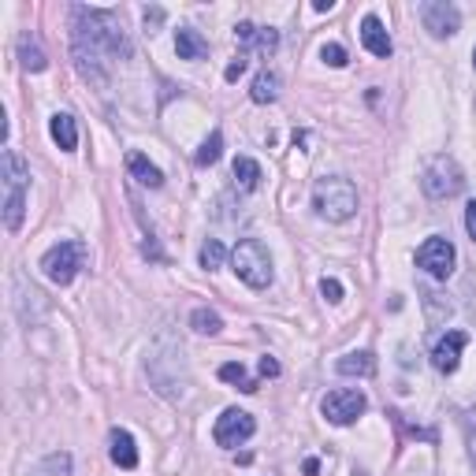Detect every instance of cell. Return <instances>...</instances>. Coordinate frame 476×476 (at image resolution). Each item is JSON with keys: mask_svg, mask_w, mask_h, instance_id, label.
<instances>
[{"mask_svg": "<svg viewBox=\"0 0 476 476\" xmlns=\"http://www.w3.org/2000/svg\"><path fill=\"white\" fill-rule=\"evenodd\" d=\"M108 56H131V42L115 12L104 8H74V64L83 78L104 86Z\"/></svg>", "mask_w": 476, "mask_h": 476, "instance_id": "obj_1", "label": "cell"}, {"mask_svg": "<svg viewBox=\"0 0 476 476\" xmlns=\"http://www.w3.org/2000/svg\"><path fill=\"white\" fill-rule=\"evenodd\" d=\"M0 183H5V227L19 231L26 216V186H30V168L15 149H5L0 156Z\"/></svg>", "mask_w": 476, "mask_h": 476, "instance_id": "obj_2", "label": "cell"}, {"mask_svg": "<svg viewBox=\"0 0 476 476\" xmlns=\"http://www.w3.org/2000/svg\"><path fill=\"white\" fill-rule=\"evenodd\" d=\"M312 209L316 216H324L332 223H342L357 213V186L342 175H332V179H321L312 186Z\"/></svg>", "mask_w": 476, "mask_h": 476, "instance_id": "obj_3", "label": "cell"}, {"mask_svg": "<svg viewBox=\"0 0 476 476\" xmlns=\"http://www.w3.org/2000/svg\"><path fill=\"white\" fill-rule=\"evenodd\" d=\"M231 268H234L238 280L253 291H264L272 283V257L257 238H243V243L231 250Z\"/></svg>", "mask_w": 476, "mask_h": 476, "instance_id": "obj_4", "label": "cell"}, {"mask_svg": "<svg viewBox=\"0 0 476 476\" xmlns=\"http://www.w3.org/2000/svg\"><path fill=\"white\" fill-rule=\"evenodd\" d=\"M83 268H86V243H56V246L42 257L45 280H53L56 287H67Z\"/></svg>", "mask_w": 476, "mask_h": 476, "instance_id": "obj_5", "label": "cell"}, {"mask_svg": "<svg viewBox=\"0 0 476 476\" xmlns=\"http://www.w3.org/2000/svg\"><path fill=\"white\" fill-rule=\"evenodd\" d=\"M421 186H424L428 197L443 202V197L461 193V186H465V172L458 168L454 156H435V161L424 168V175H421Z\"/></svg>", "mask_w": 476, "mask_h": 476, "instance_id": "obj_6", "label": "cell"}, {"mask_svg": "<svg viewBox=\"0 0 476 476\" xmlns=\"http://www.w3.org/2000/svg\"><path fill=\"white\" fill-rule=\"evenodd\" d=\"M321 410H324V417H328L332 424L346 428V424H353L357 417H362V413L369 410V402H365V394H362V391H353V387H339V391H332L328 399L321 402Z\"/></svg>", "mask_w": 476, "mask_h": 476, "instance_id": "obj_7", "label": "cell"}, {"mask_svg": "<svg viewBox=\"0 0 476 476\" xmlns=\"http://www.w3.org/2000/svg\"><path fill=\"white\" fill-rule=\"evenodd\" d=\"M257 431V421H253V413H246V410H223L220 413V421H216V428H213V440L220 443V447H238V443H246L250 435Z\"/></svg>", "mask_w": 476, "mask_h": 476, "instance_id": "obj_8", "label": "cell"}, {"mask_svg": "<svg viewBox=\"0 0 476 476\" xmlns=\"http://www.w3.org/2000/svg\"><path fill=\"white\" fill-rule=\"evenodd\" d=\"M454 261H458L454 246L447 243V238H440V234H431L428 243L417 250V264L431 275V280H447V275L454 272Z\"/></svg>", "mask_w": 476, "mask_h": 476, "instance_id": "obj_9", "label": "cell"}, {"mask_svg": "<svg viewBox=\"0 0 476 476\" xmlns=\"http://www.w3.org/2000/svg\"><path fill=\"white\" fill-rule=\"evenodd\" d=\"M469 346V335L465 332H447V335H440V342L431 346V365H435V372H443V376H451L454 369H458V362H461V350Z\"/></svg>", "mask_w": 476, "mask_h": 476, "instance_id": "obj_10", "label": "cell"}, {"mask_svg": "<svg viewBox=\"0 0 476 476\" xmlns=\"http://www.w3.org/2000/svg\"><path fill=\"white\" fill-rule=\"evenodd\" d=\"M421 19H424V26H428L435 37H451V34L461 26L458 8L447 5V0H428V5H421Z\"/></svg>", "mask_w": 476, "mask_h": 476, "instance_id": "obj_11", "label": "cell"}, {"mask_svg": "<svg viewBox=\"0 0 476 476\" xmlns=\"http://www.w3.org/2000/svg\"><path fill=\"white\" fill-rule=\"evenodd\" d=\"M234 42L243 49H257L261 56H272L275 49H280V34H275L272 26H253V23H238L234 26Z\"/></svg>", "mask_w": 476, "mask_h": 476, "instance_id": "obj_12", "label": "cell"}, {"mask_svg": "<svg viewBox=\"0 0 476 476\" xmlns=\"http://www.w3.org/2000/svg\"><path fill=\"white\" fill-rule=\"evenodd\" d=\"M108 454L119 469H138V447H134V435L127 428H112L108 435Z\"/></svg>", "mask_w": 476, "mask_h": 476, "instance_id": "obj_13", "label": "cell"}, {"mask_svg": "<svg viewBox=\"0 0 476 476\" xmlns=\"http://www.w3.org/2000/svg\"><path fill=\"white\" fill-rule=\"evenodd\" d=\"M362 42H365V49L372 53V56H380V60H387L391 56V37H387V30H383V23L376 19V15H365V23H362Z\"/></svg>", "mask_w": 476, "mask_h": 476, "instance_id": "obj_14", "label": "cell"}, {"mask_svg": "<svg viewBox=\"0 0 476 476\" xmlns=\"http://www.w3.org/2000/svg\"><path fill=\"white\" fill-rule=\"evenodd\" d=\"M175 53H179V60H205L209 56V42L197 30L183 26V30H175Z\"/></svg>", "mask_w": 476, "mask_h": 476, "instance_id": "obj_15", "label": "cell"}, {"mask_svg": "<svg viewBox=\"0 0 476 476\" xmlns=\"http://www.w3.org/2000/svg\"><path fill=\"white\" fill-rule=\"evenodd\" d=\"M127 168H131V175H134L142 186H149V190H161V186H164L161 168L149 164V156H145V153H131V156H127Z\"/></svg>", "mask_w": 476, "mask_h": 476, "instance_id": "obj_16", "label": "cell"}, {"mask_svg": "<svg viewBox=\"0 0 476 476\" xmlns=\"http://www.w3.org/2000/svg\"><path fill=\"white\" fill-rule=\"evenodd\" d=\"M49 131H53V142H56L64 153H71V149L78 145V127H74V115H67V112H56V115H53V124H49Z\"/></svg>", "mask_w": 476, "mask_h": 476, "instance_id": "obj_17", "label": "cell"}, {"mask_svg": "<svg viewBox=\"0 0 476 476\" xmlns=\"http://www.w3.org/2000/svg\"><path fill=\"white\" fill-rule=\"evenodd\" d=\"M342 376H372L376 372V362H372V353L362 350V353H346L339 357V365H335Z\"/></svg>", "mask_w": 476, "mask_h": 476, "instance_id": "obj_18", "label": "cell"}, {"mask_svg": "<svg viewBox=\"0 0 476 476\" xmlns=\"http://www.w3.org/2000/svg\"><path fill=\"white\" fill-rule=\"evenodd\" d=\"M250 97H253L257 104H272L275 97H280V74H275V71H261V74L253 78Z\"/></svg>", "mask_w": 476, "mask_h": 476, "instance_id": "obj_19", "label": "cell"}, {"mask_svg": "<svg viewBox=\"0 0 476 476\" xmlns=\"http://www.w3.org/2000/svg\"><path fill=\"white\" fill-rule=\"evenodd\" d=\"M261 179H264V172H261V164L253 161V156H238L234 161V183L243 190H257Z\"/></svg>", "mask_w": 476, "mask_h": 476, "instance_id": "obj_20", "label": "cell"}, {"mask_svg": "<svg viewBox=\"0 0 476 476\" xmlns=\"http://www.w3.org/2000/svg\"><path fill=\"white\" fill-rule=\"evenodd\" d=\"M26 476H71V454L56 451V454H49V458L37 461Z\"/></svg>", "mask_w": 476, "mask_h": 476, "instance_id": "obj_21", "label": "cell"}, {"mask_svg": "<svg viewBox=\"0 0 476 476\" xmlns=\"http://www.w3.org/2000/svg\"><path fill=\"white\" fill-rule=\"evenodd\" d=\"M220 380L223 383H234L238 391H246V394H253L257 391V380H250V372L238 365V362H227V365H220Z\"/></svg>", "mask_w": 476, "mask_h": 476, "instance_id": "obj_22", "label": "cell"}, {"mask_svg": "<svg viewBox=\"0 0 476 476\" xmlns=\"http://www.w3.org/2000/svg\"><path fill=\"white\" fill-rule=\"evenodd\" d=\"M220 153H223V134H220V131H213V134L202 142V149H197L193 161L205 168V164H216V161H220Z\"/></svg>", "mask_w": 476, "mask_h": 476, "instance_id": "obj_23", "label": "cell"}, {"mask_svg": "<svg viewBox=\"0 0 476 476\" xmlns=\"http://www.w3.org/2000/svg\"><path fill=\"white\" fill-rule=\"evenodd\" d=\"M190 324H193V332H202V335H216V332L223 328V321H220V312H213V309H193V316H190Z\"/></svg>", "mask_w": 476, "mask_h": 476, "instance_id": "obj_24", "label": "cell"}, {"mask_svg": "<svg viewBox=\"0 0 476 476\" xmlns=\"http://www.w3.org/2000/svg\"><path fill=\"white\" fill-rule=\"evenodd\" d=\"M19 56H23V67H26V71H45V53H42V45H37L34 37H23Z\"/></svg>", "mask_w": 476, "mask_h": 476, "instance_id": "obj_25", "label": "cell"}, {"mask_svg": "<svg viewBox=\"0 0 476 476\" xmlns=\"http://www.w3.org/2000/svg\"><path fill=\"white\" fill-rule=\"evenodd\" d=\"M223 257H227V250H223V243H216V238H209V243L202 246V253H197V261H202V268H220L223 264Z\"/></svg>", "mask_w": 476, "mask_h": 476, "instance_id": "obj_26", "label": "cell"}, {"mask_svg": "<svg viewBox=\"0 0 476 476\" xmlns=\"http://www.w3.org/2000/svg\"><path fill=\"white\" fill-rule=\"evenodd\" d=\"M321 60H324V64H332V67H346V49L332 42V45H324V49H321Z\"/></svg>", "mask_w": 476, "mask_h": 476, "instance_id": "obj_27", "label": "cell"}, {"mask_svg": "<svg viewBox=\"0 0 476 476\" xmlns=\"http://www.w3.org/2000/svg\"><path fill=\"white\" fill-rule=\"evenodd\" d=\"M321 294L335 305V302H342V283H339V280H324V283H321Z\"/></svg>", "mask_w": 476, "mask_h": 476, "instance_id": "obj_28", "label": "cell"}, {"mask_svg": "<svg viewBox=\"0 0 476 476\" xmlns=\"http://www.w3.org/2000/svg\"><path fill=\"white\" fill-rule=\"evenodd\" d=\"M243 71H246V60H243V56H238L234 64H227V71H223V78H227V83H238V78H243Z\"/></svg>", "mask_w": 476, "mask_h": 476, "instance_id": "obj_29", "label": "cell"}, {"mask_svg": "<svg viewBox=\"0 0 476 476\" xmlns=\"http://www.w3.org/2000/svg\"><path fill=\"white\" fill-rule=\"evenodd\" d=\"M465 231H469V238L476 243V202H469V209H465Z\"/></svg>", "mask_w": 476, "mask_h": 476, "instance_id": "obj_30", "label": "cell"}, {"mask_svg": "<svg viewBox=\"0 0 476 476\" xmlns=\"http://www.w3.org/2000/svg\"><path fill=\"white\" fill-rule=\"evenodd\" d=\"M261 376H280V362H275V357H261Z\"/></svg>", "mask_w": 476, "mask_h": 476, "instance_id": "obj_31", "label": "cell"}, {"mask_svg": "<svg viewBox=\"0 0 476 476\" xmlns=\"http://www.w3.org/2000/svg\"><path fill=\"white\" fill-rule=\"evenodd\" d=\"M164 23V8H145V26L153 30V26H161Z\"/></svg>", "mask_w": 476, "mask_h": 476, "instance_id": "obj_32", "label": "cell"}, {"mask_svg": "<svg viewBox=\"0 0 476 476\" xmlns=\"http://www.w3.org/2000/svg\"><path fill=\"white\" fill-rule=\"evenodd\" d=\"M316 469H321V461L309 458V461H305V472H309V476H316Z\"/></svg>", "mask_w": 476, "mask_h": 476, "instance_id": "obj_33", "label": "cell"}, {"mask_svg": "<svg viewBox=\"0 0 476 476\" xmlns=\"http://www.w3.org/2000/svg\"><path fill=\"white\" fill-rule=\"evenodd\" d=\"M472 465H476V431H472Z\"/></svg>", "mask_w": 476, "mask_h": 476, "instance_id": "obj_34", "label": "cell"}, {"mask_svg": "<svg viewBox=\"0 0 476 476\" xmlns=\"http://www.w3.org/2000/svg\"><path fill=\"white\" fill-rule=\"evenodd\" d=\"M472 64H476V49H472Z\"/></svg>", "mask_w": 476, "mask_h": 476, "instance_id": "obj_35", "label": "cell"}]
</instances>
